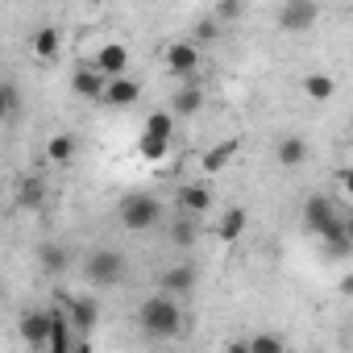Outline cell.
Wrapping results in <instances>:
<instances>
[{"instance_id":"1","label":"cell","mask_w":353,"mask_h":353,"mask_svg":"<svg viewBox=\"0 0 353 353\" xmlns=\"http://www.w3.org/2000/svg\"><path fill=\"white\" fill-rule=\"evenodd\" d=\"M137 328L145 332V336H154V341H174L183 332V307H179V299H170V295H145L141 303H137Z\"/></svg>"},{"instance_id":"2","label":"cell","mask_w":353,"mask_h":353,"mask_svg":"<svg viewBox=\"0 0 353 353\" xmlns=\"http://www.w3.org/2000/svg\"><path fill=\"white\" fill-rule=\"evenodd\" d=\"M125 274H129V258L121 250H112V245H100V250H92L83 258V279L92 287H121Z\"/></svg>"},{"instance_id":"3","label":"cell","mask_w":353,"mask_h":353,"mask_svg":"<svg viewBox=\"0 0 353 353\" xmlns=\"http://www.w3.org/2000/svg\"><path fill=\"white\" fill-rule=\"evenodd\" d=\"M162 221V204L154 200V196H125V204H121V229L125 233H150L154 225Z\"/></svg>"},{"instance_id":"4","label":"cell","mask_w":353,"mask_h":353,"mask_svg":"<svg viewBox=\"0 0 353 353\" xmlns=\"http://www.w3.org/2000/svg\"><path fill=\"white\" fill-rule=\"evenodd\" d=\"M59 299V307L67 312V324H71V332L79 336V341H88L92 332H96V324H100V299H92V295H54Z\"/></svg>"},{"instance_id":"5","label":"cell","mask_w":353,"mask_h":353,"mask_svg":"<svg viewBox=\"0 0 353 353\" xmlns=\"http://www.w3.org/2000/svg\"><path fill=\"white\" fill-rule=\"evenodd\" d=\"M341 216H345V212L336 208V200H332L328 192H312V196L303 200V229L316 233V237H320L324 229H332Z\"/></svg>"},{"instance_id":"6","label":"cell","mask_w":353,"mask_h":353,"mask_svg":"<svg viewBox=\"0 0 353 353\" xmlns=\"http://www.w3.org/2000/svg\"><path fill=\"white\" fill-rule=\"evenodd\" d=\"M162 63H166V71H170L174 79H192V75L200 71V46H192L188 38H179V42H170V46L162 50Z\"/></svg>"},{"instance_id":"7","label":"cell","mask_w":353,"mask_h":353,"mask_svg":"<svg viewBox=\"0 0 353 353\" xmlns=\"http://www.w3.org/2000/svg\"><path fill=\"white\" fill-rule=\"evenodd\" d=\"M158 283H162V295L183 299V295H192V291L200 287V266H196V262H174V266L162 270Z\"/></svg>"},{"instance_id":"8","label":"cell","mask_w":353,"mask_h":353,"mask_svg":"<svg viewBox=\"0 0 353 353\" xmlns=\"http://www.w3.org/2000/svg\"><path fill=\"white\" fill-rule=\"evenodd\" d=\"M316 21H320V5H316V0H287V5L279 9V26L287 34H307Z\"/></svg>"},{"instance_id":"9","label":"cell","mask_w":353,"mask_h":353,"mask_svg":"<svg viewBox=\"0 0 353 353\" xmlns=\"http://www.w3.org/2000/svg\"><path fill=\"white\" fill-rule=\"evenodd\" d=\"M88 67L100 71L104 79H121V75H129V46H125V42H104V46L92 54Z\"/></svg>"},{"instance_id":"10","label":"cell","mask_w":353,"mask_h":353,"mask_svg":"<svg viewBox=\"0 0 353 353\" xmlns=\"http://www.w3.org/2000/svg\"><path fill=\"white\" fill-rule=\"evenodd\" d=\"M137 100H141V83L129 79V75L108 79V83H104V96H100V104H108V108H133Z\"/></svg>"},{"instance_id":"11","label":"cell","mask_w":353,"mask_h":353,"mask_svg":"<svg viewBox=\"0 0 353 353\" xmlns=\"http://www.w3.org/2000/svg\"><path fill=\"white\" fill-rule=\"evenodd\" d=\"M17 332L30 349H46V336H50V316L46 312H21L17 320Z\"/></svg>"},{"instance_id":"12","label":"cell","mask_w":353,"mask_h":353,"mask_svg":"<svg viewBox=\"0 0 353 353\" xmlns=\"http://www.w3.org/2000/svg\"><path fill=\"white\" fill-rule=\"evenodd\" d=\"M174 200H179V212L183 216H200V212L212 208V192L204 183H183L179 192H174Z\"/></svg>"},{"instance_id":"13","label":"cell","mask_w":353,"mask_h":353,"mask_svg":"<svg viewBox=\"0 0 353 353\" xmlns=\"http://www.w3.org/2000/svg\"><path fill=\"white\" fill-rule=\"evenodd\" d=\"M30 50H34V59H38V63H54V59H59V50H63V34H59L54 26H42V30H34Z\"/></svg>"},{"instance_id":"14","label":"cell","mask_w":353,"mask_h":353,"mask_svg":"<svg viewBox=\"0 0 353 353\" xmlns=\"http://www.w3.org/2000/svg\"><path fill=\"white\" fill-rule=\"evenodd\" d=\"M104 83H108V79H104L100 71H92L88 63L71 75V92H75L79 100H100V96H104Z\"/></svg>"},{"instance_id":"15","label":"cell","mask_w":353,"mask_h":353,"mask_svg":"<svg viewBox=\"0 0 353 353\" xmlns=\"http://www.w3.org/2000/svg\"><path fill=\"white\" fill-rule=\"evenodd\" d=\"M200 108H204V92H200L196 83H183L179 92L170 96V108H166V112H170V117H196Z\"/></svg>"},{"instance_id":"16","label":"cell","mask_w":353,"mask_h":353,"mask_svg":"<svg viewBox=\"0 0 353 353\" xmlns=\"http://www.w3.org/2000/svg\"><path fill=\"white\" fill-rule=\"evenodd\" d=\"M274 158H279V166H287V170H299V166L307 162V141H303L299 133H287V137L279 141Z\"/></svg>"},{"instance_id":"17","label":"cell","mask_w":353,"mask_h":353,"mask_svg":"<svg viewBox=\"0 0 353 353\" xmlns=\"http://www.w3.org/2000/svg\"><path fill=\"white\" fill-rule=\"evenodd\" d=\"M38 266H42L46 274H63V270L71 266V250L59 245V241H46V245L38 250Z\"/></svg>"},{"instance_id":"18","label":"cell","mask_w":353,"mask_h":353,"mask_svg":"<svg viewBox=\"0 0 353 353\" xmlns=\"http://www.w3.org/2000/svg\"><path fill=\"white\" fill-rule=\"evenodd\" d=\"M303 96H307V100H316V104H324V100H332V96H336V79H332V75H324V71H312V75H303Z\"/></svg>"},{"instance_id":"19","label":"cell","mask_w":353,"mask_h":353,"mask_svg":"<svg viewBox=\"0 0 353 353\" xmlns=\"http://www.w3.org/2000/svg\"><path fill=\"white\" fill-rule=\"evenodd\" d=\"M245 225H250V216H245V208H229L225 216H221V225H216V237L225 241V245H233L241 233H245Z\"/></svg>"},{"instance_id":"20","label":"cell","mask_w":353,"mask_h":353,"mask_svg":"<svg viewBox=\"0 0 353 353\" xmlns=\"http://www.w3.org/2000/svg\"><path fill=\"white\" fill-rule=\"evenodd\" d=\"M233 154H237V141H225V145H212V150H204V158H200V166L208 170V174H221L229 162H233Z\"/></svg>"},{"instance_id":"21","label":"cell","mask_w":353,"mask_h":353,"mask_svg":"<svg viewBox=\"0 0 353 353\" xmlns=\"http://www.w3.org/2000/svg\"><path fill=\"white\" fill-rule=\"evenodd\" d=\"M46 158H50L54 166H67V162L75 158V137H71V133H54V137L46 141Z\"/></svg>"},{"instance_id":"22","label":"cell","mask_w":353,"mask_h":353,"mask_svg":"<svg viewBox=\"0 0 353 353\" xmlns=\"http://www.w3.org/2000/svg\"><path fill=\"white\" fill-rule=\"evenodd\" d=\"M196 237H200V233H196V221H192V216H179V221L170 225V245H174V250H192Z\"/></svg>"},{"instance_id":"23","label":"cell","mask_w":353,"mask_h":353,"mask_svg":"<svg viewBox=\"0 0 353 353\" xmlns=\"http://www.w3.org/2000/svg\"><path fill=\"white\" fill-rule=\"evenodd\" d=\"M145 137H162V141H170V137H174V117H170L166 108L150 112V117H145Z\"/></svg>"},{"instance_id":"24","label":"cell","mask_w":353,"mask_h":353,"mask_svg":"<svg viewBox=\"0 0 353 353\" xmlns=\"http://www.w3.org/2000/svg\"><path fill=\"white\" fill-rule=\"evenodd\" d=\"M245 349L250 353H287V341L279 332H254V336H245Z\"/></svg>"},{"instance_id":"25","label":"cell","mask_w":353,"mask_h":353,"mask_svg":"<svg viewBox=\"0 0 353 353\" xmlns=\"http://www.w3.org/2000/svg\"><path fill=\"white\" fill-rule=\"evenodd\" d=\"M137 154H141L145 162H154V166H158V162H166V158H170V141H162V137H145V133H141Z\"/></svg>"},{"instance_id":"26","label":"cell","mask_w":353,"mask_h":353,"mask_svg":"<svg viewBox=\"0 0 353 353\" xmlns=\"http://www.w3.org/2000/svg\"><path fill=\"white\" fill-rule=\"evenodd\" d=\"M42 200H46V183H42V179H21L17 204H21V208H42Z\"/></svg>"},{"instance_id":"27","label":"cell","mask_w":353,"mask_h":353,"mask_svg":"<svg viewBox=\"0 0 353 353\" xmlns=\"http://www.w3.org/2000/svg\"><path fill=\"white\" fill-rule=\"evenodd\" d=\"M241 13H245V5H241V0H221V5L212 9V21L225 30V26H229V21H237Z\"/></svg>"},{"instance_id":"28","label":"cell","mask_w":353,"mask_h":353,"mask_svg":"<svg viewBox=\"0 0 353 353\" xmlns=\"http://www.w3.org/2000/svg\"><path fill=\"white\" fill-rule=\"evenodd\" d=\"M216 38H221V26H216L212 17H204V21L192 30V38H188V42H192V46H208V42H216Z\"/></svg>"},{"instance_id":"29","label":"cell","mask_w":353,"mask_h":353,"mask_svg":"<svg viewBox=\"0 0 353 353\" xmlns=\"http://www.w3.org/2000/svg\"><path fill=\"white\" fill-rule=\"evenodd\" d=\"M13 108H17V92H13L5 79H0V121H9V117H13Z\"/></svg>"},{"instance_id":"30","label":"cell","mask_w":353,"mask_h":353,"mask_svg":"<svg viewBox=\"0 0 353 353\" xmlns=\"http://www.w3.org/2000/svg\"><path fill=\"white\" fill-rule=\"evenodd\" d=\"M225 353H250V349H245V341H229V345H225Z\"/></svg>"}]
</instances>
